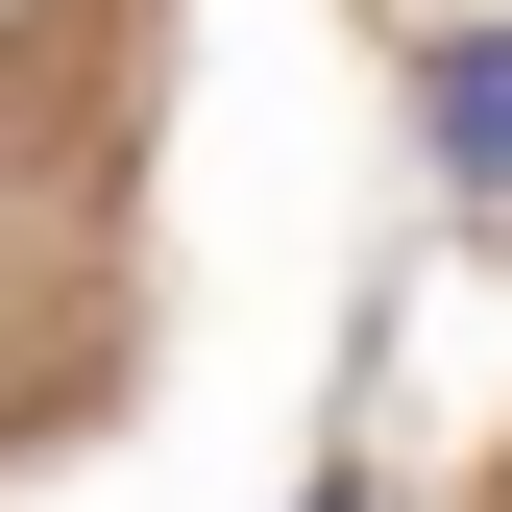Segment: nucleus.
Returning <instances> with one entry per match:
<instances>
[{"instance_id":"obj_3","label":"nucleus","mask_w":512,"mask_h":512,"mask_svg":"<svg viewBox=\"0 0 512 512\" xmlns=\"http://www.w3.org/2000/svg\"><path fill=\"white\" fill-rule=\"evenodd\" d=\"M317 512H366V488H317Z\"/></svg>"},{"instance_id":"obj_2","label":"nucleus","mask_w":512,"mask_h":512,"mask_svg":"<svg viewBox=\"0 0 512 512\" xmlns=\"http://www.w3.org/2000/svg\"><path fill=\"white\" fill-rule=\"evenodd\" d=\"M49 25H74V0H0V49H49Z\"/></svg>"},{"instance_id":"obj_1","label":"nucleus","mask_w":512,"mask_h":512,"mask_svg":"<svg viewBox=\"0 0 512 512\" xmlns=\"http://www.w3.org/2000/svg\"><path fill=\"white\" fill-rule=\"evenodd\" d=\"M415 122H439V171H464V196H512V25H464L415 74Z\"/></svg>"}]
</instances>
